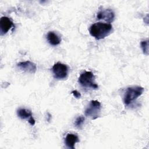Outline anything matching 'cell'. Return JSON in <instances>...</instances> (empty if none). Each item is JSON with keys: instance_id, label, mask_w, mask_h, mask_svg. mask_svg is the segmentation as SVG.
I'll list each match as a JSON object with an SVG mask.
<instances>
[{"instance_id": "1", "label": "cell", "mask_w": 149, "mask_h": 149, "mask_svg": "<svg viewBox=\"0 0 149 149\" xmlns=\"http://www.w3.org/2000/svg\"><path fill=\"white\" fill-rule=\"evenodd\" d=\"M112 26L110 23L97 22L93 24L89 29L90 34L97 40L103 39L111 32Z\"/></svg>"}, {"instance_id": "2", "label": "cell", "mask_w": 149, "mask_h": 149, "mask_svg": "<svg viewBox=\"0 0 149 149\" xmlns=\"http://www.w3.org/2000/svg\"><path fill=\"white\" fill-rule=\"evenodd\" d=\"M144 91V88L139 86H132L127 88L123 96V103L126 106L129 105L140 97Z\"/></svg>"}, {"instance_id": "3", "label": "cell", "mask_w": 149, "mask_h": 149, "mask_svg": "<svg viewBox=\"0 0 149 149\" xmlns=\"http://www.w3.org/2000/svg\"><path fill=\"white\" fill-rule=\"evenodd\" d=\"M78 81L79 84L84 88L97 89L98 86L95 82V76L91 71H86L81 73Z\"/></svg>"}, {"instance_id": "4", "label": "cell", "mask_w": 149, "mask_h": 149, "mask_svg": "<svg viewBox=\"0 0 149 149\" xmlns=\"http://www.w3.org/2000/svg\"><path fill=\"white\" fill-rule=\"evenodd\" d=\"M101 109V103L97 100H91L86 107L84 113L87 116L95 119L100 115Z\"/></svg>"}, {"instance_id": "5", "label": "cell", "mask_w": 149, "mask_h": 149, "mask_svg": "<svg viewBox=\"0 0 149 149\" xmlns=\"http://www.w3.org/2000/svg\"><path fill=\"white\" fill-rule=\"evenodd\" d=\"M52 71L55 79L62 80L66 79L68 74V68L63 63L58 62L52 66Z\"/></svg>"}, {"instance_id": "6", "label": "cell", "mask_w": 149, "mask_h": 149, "mask_svg": "<svg viewBox=\"0 0 149 149\" xmlns=\"http://www.w3.org/2000/svg\"><path fill=\"white\" fill-rule=\"evenodd\" d=\"M115 13L111 9H105L99 11L97 14V19L98 20H104L105 22L111 23L113 21Z\"/></svg>"}, {"instance_id": "7", "label": "cell", "mask_w": 149, "mask_h": 149, "mask_svg": "<svg viewBox=\"0 0 149 149\" xmlns=\"http://www.w3.org/2000/svg\"><path fill=\"white\" fill-rule=\"evenodd\" d=\"M14 26L12 21L6 16H2L0 19L1 35H4Z\"/></svg>"}, {"instance_id": "8", "label": "cell", "mask_w": 149, "mask_h": 149, "mask_svg": "<svg viewBox=\"0 0 149 149\" xmlns=\"http://www.w3.org/2000/svg\"><path fill=\"white\" fill-rule=\"evenodd\" d=\"M17 66L20 70L30 73H35L37 70L36 65L29 61L19 62Z\"/></svg>"}, {"instance_id": "9", "label": "cell", "mask_w": 149, "mask_h": 149, "mask_svg": "<svg viewBox=\"0 0 149 149\" xmlns=\"http://www.w3.org/2000/svg\"><path fill=\"white\" fill-rule=\"evenodd\" d=\"M79 141V139L78 136L73 133H68L65 139V143L66 146L69 148H74V146L76 143Z\"/></svg>"}, {"instance_id": "10", "label": "cell", "mask_w": 149, "mask_h": 149, "mask_svg": "<svg viewBox=\"0 0 149 149\" xmlns=\"http://www.w3.org/2000/svg\"><path fill=\"white\" fill-rule=\"evenodd\" d=\"M47 38L48 42L53 46L59 44L61 41V38L54 31H49L47 34Z\"/></svg>"}, {"instance_id": "11", "label": "cell", "mask_w": 149, "mask_h": 149, "mask_svg": "<svg viewBox=\"0 0 149 149\" xmlns=\"http://www.w3.org/2000/svg\"><path fill=\"white\" fill-rule=\"evenodd\" d=\"M17 115L22 119H28L33 117L32 112L30 110L25 108H19L17 111Z\"/></svg>"}, {"instance_id": "12", "label": "cell", "mask_w": 149, "mask_h": 149, "mask_svg": "<svg viewBox=\"0 0 149 149\" xmlns=\"http://www.w3.org/2000/svg\"><path fill=\"white\" fill-rule=\"evenodd\" d=\"M140 45L144 54L146 55H148V41L147 40L141 41Z\"/></svg>"}, {"instance_id": "13", "label": "cell", "mask_w": 149, "mask_h": 149, "mask_svg": "<svg viewBox=\"0 0 149 149\" xmlns=\"http://www.w3.org/2000/svg\"><path fill=\"white\" fill-rule=\"evenodd\" d=\"M84 120H85V119H84V116H78L74 122L75 126L76 127L80 128L82 126V125L84 122Z\"/></svg>"}, {"instance_id": "14", "label": "cell", "mask_w": 149, "mask_h": 149, "mask_svg": "<svg viewBox=\"0 0 149 149\" xmlns=\"http://www.w3.org/2000/svg\"><path fill=\"white\" fill-rule=\"evenodd\" d=\"M71 93H72V94L73 95V96H74L75 98H76L77 99H79V98H80L81 97V94H80L79 91H77V90H73V91H72Z\"/></svg>"}, {"instance_id": "15", "label": "cell", "mask_w": 149, "mask_h": 149, "mask_svg": "<svg viewBox=\"0 0 149 149\" xmlns=\"http://www.w3.org/2000/svg\"><path fill=\"white\" fill-rule=\"evenodd\" d=\"M28 122H29V123L31 125V126H33L34 124H35V120H34V119L32 117V118H31L29 120H28Z\"/></svg>"}]
</instances>
